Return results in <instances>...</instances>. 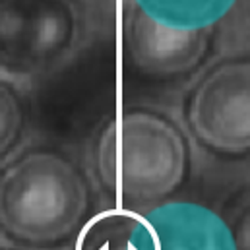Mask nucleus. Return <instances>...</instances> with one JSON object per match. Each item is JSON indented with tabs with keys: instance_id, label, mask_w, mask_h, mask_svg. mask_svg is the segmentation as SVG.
Masks as SVG:
<instances>
[{
	"instance_id": "f257e3e1",
	"label": "nucleus",
	"mask_w": 250,
	"mask_h": 250,
	"mask_svg": "<svg viewBox=\"0 0 250 250\" xmlns=\"http://www.w3.org/2000/svg\"><path fill=\"white\" fill-rule=\"evenodd\" d=\"M105 208L144 211L179 196L194 171V146L177 115L147 103L113 111L85 161Z\"/></svg>"
},
{
	"instance_id": "f03ea898",
	"label": "nucleus",
	"mask_w": 250,
	"mask_h": 250,
	"mask_svg": "<svg viewBox=\"0 0 250 250\" xmlns=\"http://www.w3.org/2000/svg\"><path fill=\"white\" fill-rule=\"evenodd\" d=\"M87 165L53 142L18 147L0 165V235L18 247L74 245L97 209Z\"/></svg>"
},
{
	"instance_id": "7ed1b4c3",
	"label": "nucleus",
	"mask_w": 250,
	"mask_h": 250,
	"mask_svg": "<svg viewBox=\"0 0 250 250\" xmlns=\"http://www.w3.org/2000/svg\"><path fill=\"white\" fill-rule=\"evenodd\" d=\"M93 0H0V76L29 87L74 64L93 43Z\"/></svg>"
},
{
	"instance_id": "20e7f679",
	"label": "nucleus",
	"mask_w": 250,
	"mask_h": 250,
	"mask_svg": "<svg viewBox=\"0 0 250 250\" xmlns=\"http://www.w3.org/2000/svg\"><path fill=\"white\" fill-rule=\"evenodd\" d=\"M177 117L194 149L250 163V47L215 53L187 82Z\"/></svg>"
},
{
	"instance_id": "39448f33",
	"label": "nucleus",
	"mask_w": 250,
	"mask_h": 250,
	"mask_svg": "<svg viewBox=\"0 0 250 250\" xmlns=\"http://www.w3.org/2000/svg\"><path fill=\"white\" fill-rule=\"evenodd\" d=\"M241 208L177 196L134 211V250H247Z\"/></svg>"
},
{
	"instance_id": "423d86ee",
	"label": "nucleus",
	"mask_w": 250,
	"mask_h": 250,
	"mask_svg": "<svg viewBox=\"0 0 250 250\" xmlns=\"http://www.w3.org/2000/svg\"><path fill=\"white\" fill-rule=\"evenodd\" d=\"M219 31H177L146 18L128 2L121 8V49L138 74L190 80L215 55Z\"/></svg>"
},
{
	"instance_id": "0eeeda50",
	"label": "nucleus",
	"mask_w": 250,
	"mask_h": 250,
	"mask_svg": "<svg viewBox=\"0 0 250 250\" xmlns=\"http://www.w3.org/2000/svg\"><path fill=\"white\" fill-rule=\"evenodd\" d=\"M155 23L177 31H219L241 0H123Z\"/></svg>"
},
{
	"instance_id": "6e6552de",
	"label": "nucleus",
	"mask_w": 250,
	"mask_h": 250,
	"mask_svg": "<svg viewBox=\"0 0 250 250\" xmlns=\"http://www.w3.org/2000/svg\"><path fill=\"white\" fill-rule=\"evenodd\" d=\"M21 85L0 76V165L23 146L29 107Z\"/></svg>"
},
{
	"instance_id": "1a4fd4ad",
	"label": "nucleus",
	"mask_w": 250,
	"mask_h": 250,
	"mask_svg": "<svg viewBox=\"0 0 250 250\" xmlns=\"http://www.w3.org/2000/svg\"><path fill=\"white\" fill-rule=\"evenodd\" d=\"M241 223H243V233H245V245H247V250H250V192L247 194V198L243 200Z\"/></svg>"
},
{
	"instance_id": "9d476101",
	"label": "nucleus",
	"mask_w": 250,
	"mask_h": 250,
	"mask_svg": "<svg viewBox=\"0 0 250 250\" xmlns=\"http://www.w3.org/2000/svg\"><path fill=\"white\" fill-rule=\"evenodd\" d=\"M0 250H31V249H23V247H18V245H12V243H0Z\"/></svg>"
}]
</instances>
